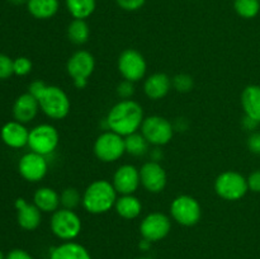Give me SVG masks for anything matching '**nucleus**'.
Instances as JSON below:
<instances>
[{
	"mask_svg": "<svg viewBox=\"0 0 260 259\" xmlns=\"http://www.w3.org/2000/svg\"><path fill=\"white\" fill-rule=\"evenodd\" d=\"M144 109L134 99H121L108 112L107 128L126 137L136 134L144 122Z\"/></svg>",
	"mask_w": 260,
	"mask_h": 259,
	"instance_id": "1",
	"label": "nucleus"
},
{
	"mask_svg": "<svg viewBox=\"0 0 260 259\" xmlns=\"http://www.w3.org/2000/svg\"><path fill=\"white\" fill-rule=\"evenodd\" d=\"M117 198V190L112 182L98 179L91 182L84 190L81 205L91 215H102L114 207Z\"/></svg>",
	"mask_w": 260,
	"mask_h": 259,
	"instance_id": "2",
	"label": "nucleus"
},
{
	"mask_svg": "<svg viewBox=\"0 0 260 259\" xmlns=\"http://www.w3.org/2000/svg\"><path fill=\"white\" fill-rule=\"evenodd\" d=\"M37 101L41 111L51 119H62L70 112V99L60 86L46 85Z\"/></svg>",
	"mask_w": 260,
	"mask_h": 259,
	"instance_id": "3",
	"label": "nucleus"
},
{
	"mask_svg": "<svg viewBox=\"0 0 260 259\" xmlns=\"http://www.w3.org/2000/svg\"><path fill=\"white\" fill-rule=\"evenodd\" d=\"M215 190L225 201H239L248 193V180L235 170L222 172L215 180Z\"/></svg>",
	"mask_w": 260,
	"mask_h": 259,
	"instance_id": "4",
	"label": "nucleus"
},
{
	"mask_svg": "<svg viewBox=\"0 0 260 259\" xmlns=\"http://www.w3.org/2000/svg\"><path fill=\"white\" fill-rule=\"evenodd\" d=\"M81 220L78 213L69 208H58L52 213L50 228L53 235L65 241L78 238L81 231Z\"/></svg>",
	"mask_w": 260,
	"mask_h": 259,
	"instance_id": "5",
	"label": "nucleus"
},
{
	"mask_svg": "<svg viewBox=\"0 0 260 259\" xmlns=\"http://www.w3.org/2000/svg\"><path fill=\"white\" fill-rule=\"evenodd\" d=\"M58 142L60 135L56 127L48 123H41L29 130L27 146H29L30 151L48 156L57 149Z\"/></svg>",
	"mask_w": 260,
	"mask_h": 259,
	"instance_id": "6",
	"label": "nucleus"
},
{
	"mask_svg": "<svg viewBox=\"0 0 260 259\" xmlns=\"http://www.w3.org/2000/svg\"><path fill=\"white\" fill-rule=\"evenodd\" d=\"M140 130L146 141L154 146H164L169 144L174 135V126L172 122L161 116L146 117Z\"/></svg>",
	"mask_w": 260,
	"mask_h": 259,
	"instance_id": "7",
	"label": "nucleus"
},
{
	"mask_svg": "<svg viewBox=\"0 0 260 259\" xmlns=\"http://www.w3.org/2000/svg\"><path fill=\"white\" fill-rule=\"evenodd\" d=\"M173 220L182 226H194L202 217V207L194 197L188 195L178 196L170 205Z\"/></svg>",
	"mask_w": 260,
	"mask_h": 259,
	"instance_id": "8",
	"label": "nucleus"
},
{
	"mask_svg": "<svg viewBox=\"0 0 260 259\" xmlns=\"http://www.w3.org/2000/svg\"><path fill=\"white\" fill-rule=\"evenodd\" d=\"M124 152V137L111 130L99 135L94 142V154L103 163L117 161L123 156Z\"/></svg>",
	"mask_w": 260,
	"mask_h": 259,
	"instance_id": "9",
	"label": "nucleus"
},
{
	"mask_svg": "<svg viewBox=\"0 0 260 259\" xmlns=\"http://www.w3.org/2000/svg\"><path fill=\"white\" fill-rule=\"evenodd\" d=\"M118 70L124 80L136 83L144 79L146 74V60L137 50L127 48L118 57Z\"/></svg>",
	"mask_w": 260,
	"mask_h": 259,
	"instance_id": "10",
	"label": "nucleus"
},
{
	"mask_svg": "<svg viewBox=\"0 0 260 259\" xmlns=\"http://www.w3.org/2000/svg\"><path fill=\"white\" fill-rule=\"evenodd\" d=\"M172 229V221L165 213L151 212L142 218L140 223V233L142 239L151 241L162 240Z\"/></svg>",
	"mask_w": 260,
	"mask_h": 259,
	"instance_id": "11",
	"label": "nucleus"
},
{
	"mask_svg": "<svg viewBox=\"0 0 260 259\" xmlns=\"http://www.w3.org/2000/svg\"><path fill=\"white\" fill-rule=\"evenodd\" d=\"M18 172L27 182L37 183L42 180L47 174L48 161L43 155L29 151L19 159Z\"/></svg>",
	"mask_w": 260,
	"mask_h": 259,
	"instance_id": "12",
	"label": "nucleus"
},
{
	"mask_svg": "<svg viewBox=\"0 0 260 259\" xmlns=\"http://www.w3.org/2000/svg\"><path fill=\"white\" fill-rule=\"evenodd\" d=\"M114 189L119 195H134L139 189L141 184V178H140V169L131 164L121 165L116 170L112 180Z\"/></svg>",
	"mask_w": 260,
	"mask_h": 259,
	"instance_id": "13",
	"label": "nucleus"
},
{
	"mask_svg": "<svg viewBox=\"0 0 260 259\" xmlns=\"http://www.w3.org/2000/svg\"><path fill=\"white\" fill-rule=\"evenodd\" d=\"M141 184L150 193H160L167 187L168 177L164 168L157 161H147L140 169Z\"/></svg>",
	"mask_w": 260,
	"mask_h": 259,
	"instance_id": "14",
	"label": "nucleus"
},
{
	"mask_svg": "<svg viewBox=\"0 0 260 259\" xmlns=\"http://www.w3.org/2000/svg\"><path fill=\"white\" fill-rule=\"evenodd\" d=\"M94 69H95L94 56L85 50H79L74 52L66 63L68 74L74 80L89 79V76L94 73Z\"/></svg>",
	"mask_w": 260,
	"mask_h": 259,
	"instance_id": "15",
	"label": "nucleus"
},
{
	"mask_svg": "<svg viewBox=\"0 0 260 259\" xmlns=\"http://www.w3.org/2000/svg\"><path fill=\"white\" fill-rule=\"evenodd\" d=\"M0 137L2 141L12 149H22L28 145V137H29V130L25 127L24 123L18 121H9L0 130Z\"/></svg>",
	"mask_w": 260,
	"mask_h": 259,
	"instance_id": "16",
	"label": "nucleus"
},
{
	"mask_svg": "<svg viewBox=\"0 0 260 259\" xmlns=\"http://www.w3.org/2000/svg\"><path fill=\"white\" fill-rule=\"evenodd\" d=\"M17 208L18 225L23 230L32 231L40 226L42 220V212L38 210L35 203H28L24 198H17L14 203Z\"/></svg>",
	"mask_w": 260,
	"mask_h": 259,
	"instance_id": "17",
	"label": "nucleus"
},
{
	"mask_svg": "<svg viewBox=\"0 0 260 259\" xmlns=\"http://www.w3.org/2000/svg\"><path fill=\"white\" fill-rule=\"evenodd\" d=\"M40 111L38 101L29 93H24L15 99L13 104V117L20 123H28L33 121Z\"/></svg>",
	"mask_w": 260,
	"mask_h": 259,
	"instance_id": "18",
	"label": "nucleus"
},
{
	"mask_svg": "<svg viewBox=\"0 0 260 259\" xmlns=\"http://www.w3.org/2000/svg\"><path fill=\"white\" fill-rule=\"evenodd\" d=\"M170 88H172V79L164 73L152 74L144 83L145 94L152 101H159L167 96Z\"/></svg>",
	"mask_w": 260,
	"mask_h": 259,
	"instance_id": "19",
	"label": "nucleus"
},
{
	"mask_svg": "<svg viewBox=\"0 0 260 259\" xmlns=\"http://www.w3.org/2000/svg\"><path fill=\"white\" fill-rule=\"evenodd\" d=\"M241 107L244 114L260 123V85L251 84L241 93Z\"/></svg>",
	"mask_w": 260,
	"mask_h": 259,
	"instance_id": "20",
	"label": "nucleus"
},
{
	"mask_svg": "<svg viewBox=\"0 0 260 259\" xmlns=\"http://www.w3.org/2000/svg\"><path fill=\"white\" fill-rule=\"evenodd\" d=\"M33 203L37 206L41 212L53 213L61 205L60 195L53 188L41 187L33 195Z\"/></svg>",
	"mask_w": 260,
	"mask_h": 259,
	"instance_id": "21",
	"label": "nucleus"
},
{
	"mask_svg": "<svg viewBox=\"0 0 260 259\" xmlns=\"http://www.w3.org/2000/svg\"><path fill=\"white\" fill-rule=\"evenodd\" d=\"M50 259H91L85 246L75 241H66L51 250Z\"/></svg>",
	"mask_w": 260,
	"mask_h": 259,
	"instance_id": "22",
	"label": "nucleus"
},
{
	"mask_svg": "<svg viewBox=\"0 0 260 259\" xmlns=\"http://www.w3.org/2000/svg\"><path fill=\"white\" fill-rule=\"evenodd\" d=\"M114 208H116V212L118 213V216H121L122 218L134 220L141 215L142 203L136 196L122 195L121 197L117 198Z\"/></svg>",
	"mask_w": 260,
	"mask_h": 259,
	"instance_id": "23",
	"label": "nucleus"
},
{
	"mask_svg": "<svg viewBox=\"0 0 260 259\" xmlns=\"http://www.w3.org/2000/svg\"><path fill=\"white\" fill-rule=\"evenodd\" d=\"M27 9L36 19H50L57 14L60 9L58 0H28Z\"/></svg>",
	"mask_w": 260,
	"mask_h": 259,
	"instance_id": "24",
	"label": "nucleus"
},
{
	"mask_svg": "<svg viewBox=\"0 0 260 259\" xmlns=\"http://www.w3.org/2000/svg\"><path fill=\"white\" fill-rule=\"evenodd\" d=\"M65 5L74 19L86 20L95 10L96 0H65Z\"/></svg>",
	"mask_w": 260,
	"mask_h": 259,
	"instance_id": "25",
	"label": "nucleus"
},
{
	"mask_svg": "<svg viewBox=\"0 0 260 259\" xmlns=\"http://www.w3.org/2000/svg\"><path fill=\"white\" fill-rule=\"evenodd\" d=\"M90 36V28L86 20L73 19L68 25V37L74 45H84L88 42Z\"/></svg>",
	"mask_w": 260,
	"mask_h": 259,
	"instance_id": "26",
	"label": "nucleus"
},
{
	"mask_svg": "<svg viewBox=\"0 0 260 259\" xmlns=\"http://www.w3.org/2000/svg\"><path fill=\"white\" fill-rule=\"evenodd\" d=\"M149 142L146 141L142 134H132L129 136L124 137V146H126L127 154L132 156H142L147 152L149 149Z\"/></svg>",
	"mask_w": 260,
	"mask_h": 259,
	"instance_id": "27",
	"label": "nucleus"
},
{
	"mask_svg": "<svg viewBox=\"0 0 260 259\" xmlns=\"http://www.w3.org/2000/svg\"><path fill=\"white\" fill-rule=\"evenodd\" d=\"M234 9L239 17L253 19L260 12V0H234Z\"/></svg>",
	"mask_w": 260,
	"mask_h": 259,
	"instance_id": "28",
	"label": "nucleus"
},
{
	"mask_svg": "<svg viewBox=\"0 0 260 259\" xmlns=\"http://www.w3.org/2000/svg\"><path fill=\"white\" fill-rule=\"evenodd\" d=\"M81 198L83 196H80L79 190L73 187L65 188L60 195L61 205L63 206V208H69V210H74L78 207L81 202Z\"/></svg>",
	"mask_w": 260,
	"mask_h": 259,
	"instance_id": "29",
	"label": "nucleus"
},
{
	"mask_svg": "<svg viewBox=\"0 0 260 259\" xmlns=\"http://www.w3.org/2000/svg\"><path fill=\"white\" fill-rule=\"evenodd\" d=\"M193 78L188 74H178L172 79V86L179 93H188L193 89Z\"/></svg>",
	"mask_w": 260,
	"mask_h": 259,
	"instance_id": "30",
	"label": "nucleus"
},
{
	"mask_svg": "<svg viewBox=\"0 0 260 259\" xmlns=\"http://www.w3.org/2000/svg\"><path fill=\"white\" fill-rule=\"evenodd\" d=\"M13 71L14 75L17 76H25L32 71V61L24 56H19V57L13 60Z\"/></svg>",
	"mask_w": 260,
	"mask_h": 259,
	"instance_id": "31",
	"label": "nucleus"
},
{
	"mask_svg": "<svg viewBox=\"0 0 260 259\" xmlns=\"http://www.w3.org/2000/svg\"><path fill=\"white\" fill-rule=\"evenodd\" d=\"M14 74L13 71V58L8 55L0 53V80L9 79Z\"/></svg>",
	"mask_w": 260,
	"mask_h": 259,
	"instance_id": "32",
	"label": "nucleus"
},
{
	"mask_svg": "<svg viewBox=\"0 0 260 259\" xmlns=\"http://www.w3.org/2000/svg\"><path fill=\"white\" fill-rule=\"evenodd\" d=\"M117 94L121 99H131V96L135 94V85L132 81L123 80L117 86Z\"/></svg>",
	"mask_w": 260,
	"mask_h": 259,
	"instance_id": "33",
	"label": "nucleus"
},
{
	"mask_svg": "<svg viewBox=\"0 0 260 259\" xmlns=\"http://www.w3.org/2000/svg\"><path fill=\"white\" fill-rule=\"evenodd\" d=\"M116 3L124 12H136L144 7L146 0H116Z\"/></svg>",
	"mask_w": 260,
	"mask_h": 259,
	"instance_id": "34",
	"label": "nucleus"
},
{
	"mask_svg": "<svg viewBox=\"0 0 260 259\" xmlns=\"http://www.w3.org/2000/svg\"><path fill=\"white\" fill-rule=\"evenodd\" d=\"M248 149L253 154L260 155V131L251 132L248 137Z\"/></svg>",
	"mask_w": 260,
	"mask_h": 259,
	"instance_id": "35",
	"label": "nucleus"
},
{
	"mask_svg": "<svg viewBox=\"0 0 260 259\" xmlns=\"http://www.w3.org/2000/svg\"><path fill=\"white\" fill-rule=\"evenodd\" d=\"M246 180H248L249 190L254 193H260V169L250 173Z\"/></svg>",
	"mask_w": 260,
	"mask_h": 259,
	"instance_id": "36",
	"label": "nucleus"
},
{
	"mask_svg": "<svg viewBox=\"0 0 260 259\" xmlns=\"http://www.w3.org/2000/svg\"><path fill=\"white\" fill-rule=\"evenodd\" d=\"M5 259H33V256L23 249H13L7 254Z\"/></svg>",
	"mask_w": 260,
	"mask_h": 259,
	"instance_id": "37",
	"label": "nucleus"
},
{
	"mask_svg": "<svg viewBox=\"0 0 260 259\" xmlns=\"http://www.w3.org/2000/svg\"><path fill=\"white\" fill-rule=\"evenodd\" d=\"M46 85H47V84H45L43 81H41V80L33 81V83L29 85V88H28V93L32 94V95L37 99V96L42 93L43 89L46 88Z\"/></svg>",
	"mask_w": 260,
	"mask_h": 259,
	"instance_id": "38",
	"label": "nucleus"
},
{
	"mask_svg": "<svg viewBox=\"0 0 260 259\" xmlns=\"http://www.w3.org/2000/svg\"><path fill=\"white\" fill-rule=\"evenodd\" d=\"M243 126H244V128L248 130V131L254 132V131H255L256 127L259 126V122H256V121H254V119L249 118V117L244 116V119H243Z\"/></svg>",
	"mask_w": 260,
	"mask_h": 259,
	"instance_id": "39",
	"label": "nucleus"
},
{
	"mask_svg": "<svg viewBox=\"0 0 260 259\" xmlns=\"http://www.w3.org/2000/svg\"><path fill=\"white\" fill-rule=\"evenodd\" d=\"M74 84L78 89H83L88 85V79H76V80H74Z\"/></svg>",
	"mask_w": 260,
	"mask_h": 259,
	"instance_id": "40",
	"label": "nucleus"
},
{
	"mask_svg": "<svg viewBox=\"0 0 260 259\" xmlns=\"http://www.w3.org/2000/svg\"><path fill=\"white\" fill-rule=\"evenodd\" d=\"M150 245H151V241L146 240V239H142V241L140 243V248H141L142 250H147V249L150 248Z\"/></svg>",
	"mask_w": 260,
	"mask_h": 259,
	"instance_id": "41",
	"label": "nucleus"
},
{
	"mask_svg": "<svg viewBox=\"0 0 260 259\" xmlns=\"http://www.w3.org/2000/svg\"><path fill=\"white\" fill-rule=\"evenodd\" d=\"M9 2L14 5H22V4H27L28 0H9Z\"/></svg>",
	"mask_w": 260,
	"mask_h": 259,
	"instance_id": "42",
	"label": "nucleus"
},
{
	"mask_svg": "<svg viewBox=\"0 0 260 259\" xmlns=\"http://www.w3.org/2000/svg\"><path fill=\"white\" fill-rule=\"evenodd\" d=\"M0 259H5L4 254H3V251H2V250H0Z\"/></svg>",
	"mask_w": 260,
	"mask_h": 259,
	"instance_id": "43",
	"label": "nucleus"
},
{
	"mask_svg": "<svg viewBox=\"0 0 260 259\" xmlns=\"http://www.w3.org/2000/svg\"><path fill=\"white\" fill-rule=\"evenodd\" d=\"M137 259H151V258H137Z\"/></svg>",
	"mask_w": 260,
	"mask_h": 259,
	"instance_id": "44",
	"label": "nucleus"
}]
</instances>
